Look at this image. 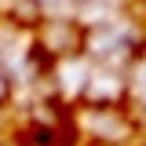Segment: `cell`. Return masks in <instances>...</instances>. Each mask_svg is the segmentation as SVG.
Here are the masks:
<instances>
[{"mask_svg": "<svg viewBox=\"0 0 146 146\" xmlns=\"http://www.w3.org/2000/svg\"><path fill=\"white\" fill-rule=\"evenodd\" d=\"M95 131H99L102 139L124 143V139H131V121H128V117H121V113H113V110H106V113H99Z\"/></svg>", "mask_w": 146, "mask_h": 146, "instance_id": "6da1fadb", "label": "cell"}, {"mask_svg": "<svg viewBox=\"0 0 146 146\" xmlns=\"http://www.w3.org/2000/svg\"><path fill=\"white\" fill-rule=\"evenodd\" d=\"M88 95H91V99H95V95H106V99H121V84H117L113 77H110V80L95 77V80H91V91H88Z\"/></svg>", "mask_w": 146, "mask_h": 146, "instance_id": "7a4b0ae2", "label": "cell"}, {"mask_svg": "<svg viewBox=\"0 0 146 146\" xmlns=\"http://www.w3.org/2000/svg\"><path fill=\"white\" fill-rule=\"evenodd\" d=\"M135 99H143V102H146V62L135 66Z\"/></svg>", "mask_w": 146, "mask_h": 146, "instance_id": "3957f363", "label": "cell"}]
</instances>
